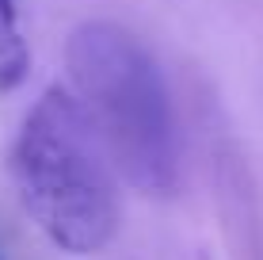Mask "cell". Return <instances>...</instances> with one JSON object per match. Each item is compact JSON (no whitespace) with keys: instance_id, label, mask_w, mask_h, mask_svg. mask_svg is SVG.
<instances>
[{"instance_id":"6da1fadb","label":"cell","mask_w":263,"mask_h":260,"mask_svg":"<svg viewBox=\"0 0 263 260\" xmlns=\"http://www.w3.org/2000/svg\"><path fill=\"white\" fill-rule=\"evenodd\" d=\"M72 100L119 176L145 195H168L179 180V134L164 73L122 23L88 20L65 46Z\"/></svg>"},{"instance_id":"7a4b0ae2","label":"cell","mask_w":263,"mask_h":260,"mask_svg":"<svg viewBox=\"0 0 263 260\" xmlns=\"http://www.w3.org/2000/svg\"><path fill=\"white\" fill-rule=\"evenodd\" d=\"M23 211L61 253L88 256L119 230L115 168L65 88H46L27 111L12 149Z\"/></svg>"},{"instance_id":"3957f363","label":"cell","mask_w":263,"mask_h":260,"mask_svg":"<svg viewBox=\"0 0 263 260\" xmlns=\"http://www.w3.org/2000/svg\"><path fill=\"white\" fill-rule=\"evenodd\" d=\"M27 77V46L20 39L15 0H0V92H12Z\"/></svg>"}]
</instances>
